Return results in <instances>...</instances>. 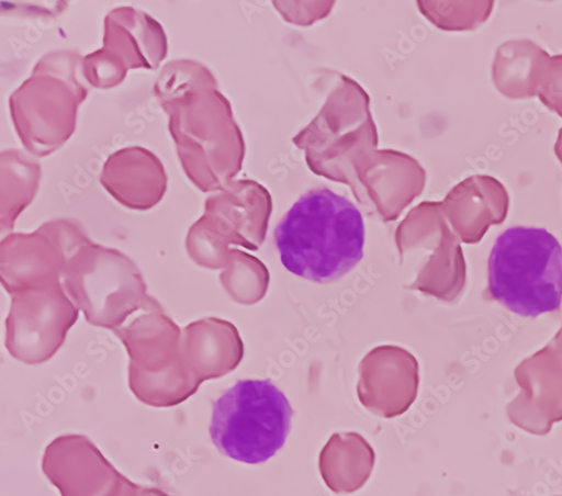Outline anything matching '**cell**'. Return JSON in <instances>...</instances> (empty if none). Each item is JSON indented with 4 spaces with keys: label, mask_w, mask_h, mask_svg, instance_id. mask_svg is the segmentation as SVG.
I'll return each instance as SVG.
<instances>
[{
    "label": "cell",
    "mask_w": 562,
    "mask_h": 496,
    "mask_svg": "<svg viewBox=\"0 0 562 496\" xmlns=\"http://www.w3.org/2000/svg\"><path fill=\"white\" fill-rule=\"evenodd\" d=\"M364 239L361 212L327 189L303 195L274 232L276 247L289 272L321 284L351 272L363 258Z\"/></svg>",
    "instance_id": "1"
},
{
    "label": "cell",
    "mask_w": 562,
    "mask_h": 496,
    "mask_svg": "<svg viewBox=\"0 0 562 496\" xmlns=\"http://www.w3.org/2000/svg\"><path fill=\"white\" fill-rule=\"evenodd\" d=\"M486 294L521 317L557 312L562 303V247L544 229L513 227L495 241Z\"/></svg>",
    "instance_id": "2"
},
{
    "label": "cell",
    "mask_w": 562,
    "mask_h": 496,
    "mask_svg": "<svg viewBox=\"0 0 562 496\" xmlns=\"http://www.w3.org/2000/svg\"><path fill=\"white\" fill-rule=\"evenodd\" d=\"M292 417L289 398L274 384L244 380L214 402L210 433L222 454L256 465L284 447Z\"/></svg>",
    "instance_id": "3"
},
{
    "label": "cell",
    "mask_w": 562,
    "mask_h": 496,
    "mask_svg": "<svg viewBox=\"0 0 562 496\" xmlns=\"http://www.w3.org/2000/svg\"><path fill=\"white\" fill-rule=\"evenodd\" d=\"M114 334L130 356V387L140 401L153 407H172L196 393L201 384L187 371L180 354L182 330L156 298Z\"/></svg>",
    "instance_id": "4"
},
{
    "label": "cell",
    "mask_w": 562,
    "mask_h": 496,
    "mask_svg": "<svg viewBox=\"0 0 562 496\" xmlns=\"http://www.w3.org/2000/svg\"><path fill=\"white\" fill-rule=\"evenodd\" d=\"M63 285L90 325L112 331L153 298L133 260L92 243L70 259Z\"/></svg>",
    "instance_id": "5"
},
{
    "label": "cell",
    "mask_w": 562,
    "mask_h": 496,
    "mask_svg": "<svg viewBox=\"0 0 562 496\" xmlns=\"http://www.w3.org/2000/svg\"><path fill=\"white\" fill-rule=\"evenodd\" d=\"M36 67L40 72L34 70L12 95L11 109L25 147L45 156L70 138L87 89L76 81L74 74L59 77V74H46L41 63Z\"/></svg>",
    "instance_id": "6"
},
{
    "label": "cell",
    "mask_w": 562,
    "mask_h": 496,
    "mask_svg": "<svg viewBox=\"0 0 562 496\" xmlns=\"http://www.w3.org/2000/svg\"><path fill=\"white\" fill-rule=\"evenodd\" d=\"M89 243L78 223L67 219L11 235L0 246V281L11 296L59 283L70 259Z\"/></svg>",
    "instance_id": "7"
},
{
    "label": "cell",
    "mask_w": 562,
    "mask_h": 496,
    "mask_svg": "<svg viewBox=\"0 0 562 496\" xmlns=\"http://www.w3.org/2000/svg\"><path fill=\"white\" fill-rule=\"evenodd\" d=\"M79 309L61 282L12 295L5 346L27 365L48 362L77 323Z\"/></svg>",
    "instance_id": "8"
},
{
    "label": "cell",
    "mask_w": 562,
    "mask_h": 496,
    "mask_svg": "<svg viewBox=\"0 0 562 496\" xmlns=\"http://www.w3.org/2000/svg\"><path fill=\"white\" fill-rule=\"evenodd\" d=\"M520 394L507 405L513 425L532 435H548L562 421V327L540 351L515 370Z\"/></svg>",
    "instance_id": "9"
},
{
    "label": "cell",
    "mask_w": 562,
    "mask_h": 496,
    "mask_svg": "<svg viewBox=\"0 0 562 496\" xmlns=\"http://www.w3.org/2000/svg\"><path fill=\"white\" fill-rule=\"evenodd\" d=\"M101 182L117 202L137 211L153 208L167 191V174L161 161L138 147L112 155L104 166Z\"/></svg>",
    "instance_id": "10"
},
{
    "label": "cell",
    "mask_w": 562,
    "mask_h": 496,
    "mask_svg": "<svg viewBox=\"0 0 562 496\" xmlns=\"http://www.w3.org/2000/svg\"><path fill=\"white\" fill-rule=\"evenodd\" d=\"M243 353L237 329L224 320L207 318L182 329V363L200 384L232 371L240 363Z\"/></svg>",
    "instance_id": "11"
},
{
    "label": "cell",
    "mask_w": 562,
    "mask_h": 496,
    "mask_svg": "<svg viewBox=\"0 0 562 496\" xmlns=\"http://www.w3.org/2000/svg\"><path fill=\"white\" fill-rule=\"evenodd\" d=\"M449 213L465 244L480 243L492 225L502 224L509 198L503 184L491 176H474L457 187L448 198Z\"/></svg>",
    "instance_id": "12"
},
{
    "label": "cell",
    "mask_w": 562,
    "mask_h": 496,
    "mask_svg": "<svg viewBox=\"0 0 562 496\" xmlns=\"http://www.w3.org/2000/svg\"><path fill=\"white\" fill-rule=\"evenodd\" d=\"M550 55L531 40H510L496 50L493 81L498 92L509 100L537 97L539 83Z\"/></svg>",
    "instance_id": "13"
},
{
    "label": "cell",
    "mask_w": 562,
    "mask_h": 496,
    "mask_svg": "<svg viewBox=\"0 0 562 496\" xmlns=\"http://www.w3.org/2000/svg\"><path fill=\"white\" fill-rule=\"evenodd\" d=\"M30 164V162H29ZM10 168L12 172L3 168L2 183V230H12L18 216L33 201L40 179L38 165L32 164L27 168Z\"/></svg>",
    "instance_id": "14"
},
{
    "label": "cell",
    "mask_w": 562,
    "mask_h": 496,
    "mask_svg": "<svg viewBox=\"0 0 562 496\" xmlns=\"http://www.w3.org/2000/svg\"><path fill=\"white\" fill-rule=\"evenodd\" d=\"M494 2L447 4L440 11L439 25L445 30H476L492 15Z\"/></svg>",
    "instance_id": "15"
},
{
    "label": "cell",
    "mask_w": 562,
    "mask_h": 496,
    "mask_svg": "<svg viewBox=\"0 0 562 496\" xmlns=\"http://www.w3.org/2000/svg\"><path fill=\"white\" fill-rule=\"evenodd\" d=\"M537 97L550 111L562 117V55L550 58L539 83Z\"/></svg>",
    "instance_id": "16"
},
{
    "label": "cell",
    "mask_w": 562,
    "mask_h": 496,
    "mask_svg": "<svg viewBox=\"0 0 562 496\" xmlns=\"http://www.w3.org/2000/svg\"><path fill=\"white\" fill-rule=\"evenodd\" d=\"M554 153H555L558 159L560 160V162L562 164V127L560 128L559 134H558V139H557V143L554 146Z\"/></svg>",
    "instance_id": "17"
}]
</instances>
